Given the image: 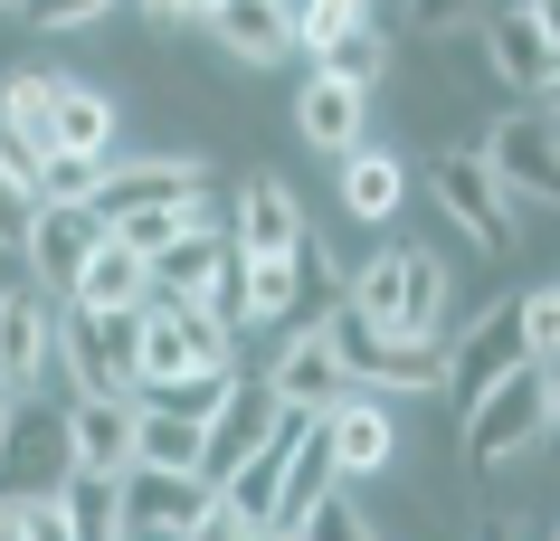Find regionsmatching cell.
Masks as SVG:
<instances>
[{
    "mask_svg": "<svg viewBox=\"0 0 560 541\" xmlns=\"http://www.w3.org/2000/svg\"><path fill=\"white\" fill-rule=\"evenodd\" d=\"M67 399H143V314H67L58 304Z\"/></svg>",
    "mask_w": 560,
    "mask_h": 541,
    "instance_id": "cell-1",
    "label": "cell"
},
{
    "mask_svg": "<svg viewBox=\"0 0 560 541\" xmlns=\"http://www.w3.org/2000/svg\"><path fill=\"white\" fill-rule=\"evenodd\" d=\"M532 447H551V380H541V371H513L503 390H485L466 409V475L494 484L503 466H523Z\"/></svg>",
    "mask_w": 560,
    "mask_h": 541,
    "instance_id": "cell-2",
    "label": "cell"
},
{
    "mask_svg": "<svg viewBox=\"0 0 560 541\" xmlns=\"http://www.w3.org/2000/svg\"><path fill=\"white\" fill-rule=\"evenodd\" d=\"M324 342L342 352L352 390H371V399H438V380H446V342H399V332H371V324H352L342 304L324 314Z\"/></svg>",
    "mask_w": 560,
    "mask_h": 541,
    "instance_id": "cell-3",
    "label": "cell"
},
{
    "mask_svg": "<svg viewBox=\"0 0 560 541\" xmlns=\"http://www.w3.org/2000/svg\"><path fill=\"white\" fill-rule=\"evenodd\" d=\"M513 371H532L523 361V295H494L475 324H456V342H446V380H438V399L466 419L485 390H503Z\"/></svg>",
    "mask_w": 560,
    "mask_h": 541,
    "instance_id": "cell-4",
    "label": "cell"
},
{
    "mask_svg": "<svg viewBox=\"0 0 560 541\" xmlns=\"http://www.w3.org/2000/svg\"><path fill=\"white\" fill-rule=\"evenodd\" d=\"M428 190H438V219L466 247H485V257H503L513 228H523V210H513V200L494 190V172L475 162V143H438L428 152Z\"/></svg>",
    "mask_w": 560,
    "mask_h": 541,
    "instance_id": "cell-5",
    "label": "cell"
},
{
    "mask_svg": "<svg viewBox=\"0 0 560 541\" xmlns=\"http://www.w3.org/2000/svg\"><path fill=\"white\" fill-rule=\"evenodd\" d=\"M475 162L494 172V190L523 210V200H541V210H560V133L541 115H494L485 124V143H475Z\"/></svg>",
    "mask_w": 560,
    "mask_h": 541,
    "instance_id": "cell-6",
    "label": "cell"
},
{
    "mask_svg": "<svg viewBox=\"0 0 560 541\" xmlns=\"http://www.w3.org/2000/svg\"><path fill=\"white\" fill-rule=\"evenodd\" d=\"M58 380V304L38 285L0 295V399H38Z\"/></svg>",
    "mask_w": 560,
    "mask_h": 541,
    "instance_id": "cell-7",
    "label": "cell"
},
{
    "mask_svg": "<svg viewBox=\"0 0 560 541\" xmlns=\"http://www.w3.org/2000/svg\"><path fill=\"white\" fill-rule=\"evenodd\" d=\"M276 409H304V419H324L332 399H352V371H342V352L324 342V324H304L276 342V361H266V380H257Z\"/></svg>",
    "mask_w": 560,
    "mask_h": 541,
    "instance_id": "cell-8",
    "label": "cell"
},
{
    "mask_svg": "<svg viewBox=\"0 0 560 541\" xmlns=\"http://www.w3.org/2000/svg\"><path fill=\"white\" fill-rule=\"evenodd\" d=\"M324 456H332V475L342 484H371L399 466V427H389V399L352 390V399H332L324 409Z\"/></svg>",
    "mask_w": 560,
    "mask_h": 541,
    "instance_id": "cell-9",
    "label": "cell"
},
{
    "mask_svg": "<svg viewBox=\"0 0 560 541\" xmlns=\"http://www.w3.org/2000/svg\"><path fill=\"white\" fill-rule=\"evenodd\" d=\"M105 247V219L95 210H30V238H20V257H30V285L48 304H67V285L86 275V257Z\"/></svg>",
    "mask_w": 560,
    "mask_h": 541,
    "instance_id": "cell-10",
    "label": "cell"
},
{
    "mask_svg": "<svg viewBox=\"0 0 560 541\" xmlns=\"http://www.w3.org/2000/svg\"><path fill=\"white\" fill-rule=\"evenodd\" d=\"M200 190H209V172L190 162V152L115 162V172H105V190H95V219L115 228V219H133V210H180V200H200Z\"/></svg>",
    "mask_w": 560,
    "mask_h": 541,
    "instance_id": "cell-11",
    "label": "cell"
},
{
    "mask_svg": "<svg viewBox=\"0 0 560 541\" xmlns=\"http://www.w3.org/2000/svg\"><path fill=\"white\" fill-rule=\"evenodd\" d=\"M304 200L285 172H247V190H237V219H229V247L237 257H295L304 247Z\"/></svg>",
    "mask_w": 560,
    "mask_h": 541,
    "instance_id": "cell-12",
    "label": "cell"
},
{
    "mask_svg": "<svg viewBox=\"0 0 560 541\" xmlns=\"http://www.w3.org/2000/svg\"><path fill=\"white\" fill-rule=\"evenodd\" d=\"M133 466V399H67V484H124Z\"/></svg>",
    "mask_w": 560,
    "mask_h": 541,
    "instance_id": "cell-13",
    "label": "cell"
},
{
    "mask_svg": "<svg viewBox=\"0 0 560 541\" xmlns=\"http://www.w3.org/2000/svg\"><path fill=\"white\" fill-rule=\"evenodd\" d=\"M276 427H285V409H276V399H266L257 380H237V399L219 409V419H209V456H200V484L219 494V484H229L237 466H257Z\"/></svg>",
    "mask_w": 560,
    "mask_h": 541,
    "instance_id": "cell-14",
    "label": "cell"
},
{
    "mask_svg": "<svg viewBox=\"0 0 560 541\" xmlns=\"http://www.w3.org/2000/svg\"><path fill=\"white\" fill-rule=\"evenodd\" d=\"M0 475H30V494H58L67 484V409L20 399L10 409V437H0Z\"/></svg>",
    "mask_w": 560,
    "mask_h": 541,
    "instance_id": "cell-15",
    "label": "cell"
},
{
    "mask_svg": "<svg viewBox=\"0 0 560 541\" xmlns=\"http://www.w3.org/2000/svg\"><path fill=\"white\" fill-rule=\"evenodd\" d=\"M124 541H180L190 532V513L209 504V484L190 475H143V466H124Z\"/></svg>",
    "mask_w": 560,
    "mask_h": 541,
    "instance_id": "cell-16",
    "label": "cell"
},
{
    "mask_svg": "<svg viewBox=\"0 0 560 541\" xmlns=\"http://www.w3.org/2000/svg\"><path fill=\"white\" fill-rule=\"evenodd\" d=\"M446 304H456V275L428 238H399V342H446Z\"/></svg>",
    "mask_w": 560,
    "mask_h": 541,
    "instance_id": "cell-17",
    "label": "cell"
},
{
    "mask_svg": "<svg viewBox=\"0 0 560 541\" xmlns=\"http://www.w3.org/2000/svg\"><path fill=\"white\" fill-rule=\"evenodd\" d=\"M295 143L352 162V152L371 143V95H342L332 77H304V86H295Z\"/></svg>",
    "mask_w": 560,
    "mask_h": 541,
    "instance_id": "cell-18",
    "label": "cell"
},
{
    "mask_svg": "<svg viewBox=\"0 0 560 541\" xmlns=\"http://www.w3.org/2000/svg\"><path fill=\"white\" fill-rule=\"evenodd\" d=\"M0 143L48 162L58 152V77L48 67H20V77H0Z\"/></svg>",
    "mask_w": 560,
    "mask_h": 541,
    "instance_id": "cell-19",
    "label": "cell"
},
{
    "mask_svg": "<svg viewBox=\"0 0 560 541\" xmlns=\"http://www.w3.org/2000/svg\"><path fill=\"white\" fill-rule=\"evenodd\" d=\"M475 38H485V67H494L513 95H532L541 77H551V48H541V20H532V0H523V10H485V20H475Z\"/></svg>",
    "mask_w": 560,
    "mask_h": 541,
    "instance_id": "cell-20",
    "label": "cell"
},
{
    "mask_svg": "<svg viewBox=\"0 0 560 541\" xmlns=\"http://www.w3.org/2000/svg\"><path fill=\"white\" fill-rule=\"evenodd\" d=\"M200 30H209V48H229L247 67H285V48H295L285 10H266V0H219V10H200Z\"/></svg>",
    "mask_w": 560,
    "mask_h": 541,
    "instance_id": "cell-21",
    "label": "cell"
},
{
    "mask_svg": "<svg viewBox=\"0 0 560 541\" xmlns=\"http://www.w3.org/2000/svg\"><path fill=\"white\" fill-rule=\"evenodd\" d=\"M115 133H124V105L86 77H58V152L77 162H115Z\"/></svg>",
    "mask_w": 560,
    "mask_h": 541,
    "instance_id": "cell-22",
    "label": "cell"
},
{
    "mask_svg": "<svg viewBox=\"0 0 560 541\" xmlns=\"http://www.w3.org/2000/svg\"><path fill=\"white\" fill-rule=\"evenodd\" d=\"M152 304V275H143V257H124L115 238L86 257V275L67 285V314H143Z\"/></svg>",
    "mask_w": 560,
    "mask_h": 541,
    "instance_id": "cell-23",
    "label": "cell"
},
{
    "mask_svg": "<svg viewBox=\"0 0 560 541\" xmlns=\"http://www.w3.org/2000/svg\"><path fill=\"white\" fill-rule=\"evenodd\" d=\"M399 200H409V162L389 143H361L352 162H342V219L361 228V219H389Z\"/></svg>",
    "mask_w": 560,
    "mask_h": 541,
    "instance_id": "cell-24",
    "label": "cell"
},
{
    "mask_svg": "<svg viewBox=\"0 0 560 541\" xmlns=\"http://www.w3.org/2000/svg\"><path fill=\"white\" fill-rule=\"evenodd\" d=\"M200 456H209V427L162 419V409L133 399V466H143V475H190V484H200Z\"/></svg>",
    "mask_w": 560,
    "mask_h": 541,
    "instance_id": "cell-25",
    "label": "cell"
},
{
    "mask_svg": "<svg viewBox=\"0 0 560 541\" xmlns=\"http://www.w3.org/2000/svg\"><path fill=\"white\" fill-rule=\"evenodd\" d=\"M314 77H332L342 95H371V86L389 77V20H381V10H361L352 30L332 38L324 58H314Z\"/></svg>",
    "mask_w": 560,
    "mask_h": 541,
    "instance_id": "cell-26",
    "label": "cell"
},
{
    "mask_svg": "<svg viewBox=\"0 0 560 541\" xmlns=\"http://www.w3.org/2000/svg\"><path fill=\"white\" fill-rule=\"evenodd\" d=\"M237 295H247V332L285 324L304 304V247L295 257H237Z\"/></svg>",
    "mask_w": 560,
    "mask_h": 541,
    "instance_id": "cell-27",
    "label": "cell"
},
{
    "mask_svg": "<svg viewBox=\"0 0 560 541\" xmlns=\"http://www.w3.org/2000/svg\"><path fill=\"white\" fill-rule=\"evenodd\" d=\"M190 228H219V219H209V190H200V200H180V210H133V219H115L105 238H115L124 257H143V267H152V257H172Z\"/></svg>",
    "mask_w": 560,
    "mask_h": 541,
    "instance_id": "cell-28",
    "label": "cell"
},
{
    "mask_svg": "<svg viewBox=\"0 0 560 541\" xmlns=\"http://www.w3.org/2000/svg\"><path fill=\"white\" fill-rule=\"evenodd\" d=\"M219 247H229L219 228H190L172 257H152V267H143V275H152V304H200L209 275H219Z\"/></svg>",
    "mask_w": 560,
    "mask_h": 541,
    "instance_id": "cell-29",
    "label": "cell"
},
{
    "mask_svg": "<svg viewBox=\"0 0 560 541\" xmlns=\"http://www.w3.org/2000/svg\"><path fill=\"white\" fill-rule=\"evenodd\" d=\"M237 380L247 371H190V380H172V390H143V409H162V419H190V427H209L219 409L237 399Z\"/></svg>",
    "mask_w": 560,
    "mask_h": 541,
    "instance_id": "cell-30",
    "label": "cell"
},
{
    "mask_svg": "<svg viewBox=\"0 0 560 541\" xmlns=\"http://www.w3.org/2000/svg\"><path fill=\"white\" fill-rule=\"evenodd\" d=\"M58 504H67V532H77V541H124V494H115V484H86V475H77Z\"/></svg>",
    "mask_w": 560,
    "mask_h": 541,
    "instance_id": "cell-31",
    "label": "cell"
},
{
    "mask_svg": "<svg viewBox=\"0 0 560 541\" xmlns=\"http://www.w3.org/2000/svg\"><path fill=\"white\" fill-rule=\"evenodd\" d=\"M523 361H532V371H551V361H560V295H551V285H532V295H523Z\"/></svg>",
    "mask_w": 560,
    "mask_h": 541,
    "instance_id": "cell-32",
    "label": "cell"
},
{
    "mask_svg": "<svg viewBox=\"0 0 560 541\" xmlns=\"http://www.w3.org/2000/svg\"><path fill=\"white\" fill-rule=\"evenodd\" d=\"M304 541H389V532L371 522V513H361V494H332V504L304 522Z\"/></svg>",
    "mask_w": 560,
    "mask_h": 541,
    "instance_id": "cell-33",
    "label": "cell"
},
{
    "mask_svg": "<svg viewBox=\"0 0 560 541\" xmlns=\"http://www.w3.org/2000/svg\"><path fill=\"white\" fill-rule=\"evenodd\" d=\"M180 541H257V522H247L229 494H209V504L190 513V532H180Z\"/></svg>",
    "mask_w": 560,
    "mask_h": 541,
    "instance_id": "cell-34",
    "label": "cell"
},
{
    "mask_svg": "<svg viewBox=\"0 0 560 541\" xmlns=\"http://www.w3.org/2000/svg\"><path fill=\"white\" fill-rule=\"evenodd\" d=\"M58 494H67V484H58ZM58 494H10V504H20V541H77Z\"/></svg>",
    "mask_w": 560,
    "mask_h": 541,
    "instance_id": "cell-35",
    "label": "cell"
},
{
    "mask_svg": "<svg viewBox=\"0 0 560 541\" xmlns=\"http://www.w3.org/2000/svg\"><path fill=\"white\" fill-rule=\"evenodd\" d=\"M20 238H30V190L0 180V247H20Z\"/></svg>",
    "mask_w": 560,
    "mask_h": 541,
    "instance_id": "cell-36",
    "label": "cell"
},
{
    "mask_svg": "<svg viewBox=\"0 0 560 541\" xmlns=\"http://www.w3.org/2000/svg\"><path fill=\"white\" fill-rule=\"evenodd\" d=\"M532 20H541V48H551V67H560V0H532Z\"/></svg>",
    "mask_w": 560,
    "mask_h": 541,
    "instance_id": "cell-37",
    "label": "cell"
},
{
    "mask_svg": "<svg viewBox=\"0 0 560 541\" xmlns=\"http://www.w3.org/2000/svg\"><path fill=\"white\" fill-rule=\"evenodd\" d=\"M532 95H541L532 115H541V124H551V133H560V67H551V77H541V86H532Z\"/></svg>",
    "mask_w": 560,
    "mask_h": 541,
    "instance_id": "cell-38",
    "label": "cell"
},
{
    "mask_svg": "<svg viewBox=\"0 0 560 541\" xmlns=\"http://www.w3.org/2000/svg\"><path fill=\"white\" fill-rule=\"evenodd\" d=\"M0 541H20V504H0Z\"/></svg>",
    "mask_w": 560,
    "mask_h": 541,
    "instance_id": "cell-39",
    "label": "cell"
},
{
    "mask_svg": "<svg viewBox=\"0 0 560 541\" xmlns=\"http://www.w3.org/2000/svg\"><path fill=\"white\" fill-rule=\"evenodd\" d=\"M485 541H523V532H503V522H485Z\"/></svg>",
    "mask_w": 560,
    "mask_h": 541,
    "instance_id": "cell-40",
    "label": "cell"
},
{
    "mask_svg": "<svg viewBox=\"0 0 560 541\" xmlns=\"http://www.w3.org/2000/svg\"><path fill=\"white\" fill-rule=\"evenodd\" d=\"M10 409H20V399H0V437H10Z\"/></svg>",
    "mask_w": 560,
    "mask_h": 541,
    "instance_id": "cell-41",
    "label": "cell"
},
{
    "mask_svg": "<svg viewBox=\"0 0 560 541\" xmlns=\"http://www.w3.org/2000/svg\"><path fill=\"white\" fill-rule=\"evenodd\" d=\"M257 541H304V532H257Z\"/></svg>",
    "mask_w": 560,
    "mask_h": 541,
    "instance_id": "cell-42",
    "label": "cell"
},
{
    "mask_svg": "<svg viewBox=\"0 0 560 541\" xmlns=\"http://www.w3.org/2000/svg\"><path fill=\"white\" fill-rule=\"evenodd\" d=\"M551 295H560V275H551Z\"/></svg>",
    "mask_w": 560,
    "mask_h": 541,
    "instance_id": "cell-43",
    "label": "cell"
},
{
    "mask_svg": "<svg viewBox=\"0 0 560 541\" xmlns=\"http://www.w3.org/2000/svg\"><path fill=\"white\" fill-rule=\"evenodd\" d=\"M551 541H560V532H551Z\"/></svg>",
    "mask_w": 560,
    "mask_h": 541,
    "instance_id": "cell-44",
    "label": "cell"
}]
</instances>
